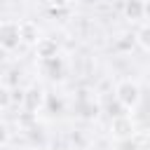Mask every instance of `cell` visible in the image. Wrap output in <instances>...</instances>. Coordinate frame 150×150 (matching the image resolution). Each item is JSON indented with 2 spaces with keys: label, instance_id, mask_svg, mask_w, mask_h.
<instances>
[{
  "label": "cell",
  "instance_id": "6da1fadb",
  "mask_svg": "<svg viewBox=\"0 0 150 150\" xmlns=\"http://www.w3.org/2000/svg\"><path fill=\"white\" fill-rule=\"evenodd\" d=\"M117 96H120V101H122L124 105H134V103L138 101V87H136L134 82H122V84L117 87Z\"/></svg>",
  "mask_w": 150,
  "mask_h": 150
},
{
  "label": "cell",
  "instance_id": "7a4b0ae2",
  "mask_svg": "<svg viewBox=\"0 0 150 150\" xmlns=\"http://www.w3.org/2000/svg\"><path fill=\"white\" fill-rule=\"evenodd\" d=\"M138 40H141V45H143V47H148V49H150V26H145V28L138 33Z\"/></svg>",
  "mask_w": 150,
  "mask_h": 150
},
{
  "label": "cell",
  "instance_id": "3957f363",
  "mask_svg": "<svg viewBox=\"0 0 150 150\" xmlns=\"http://www.w3.org/2000/svg\"><path fill=\"white\" fill-rule=\"evenodd\" d=\"M7 103H9V91L5 84H0V108H5Z\"/></svg>",
  "mask_w": 150,
  "mask_h": 150
},
{
  "label": "cell",
  "instance_id": "277c9868",
  "mask_svg": "<svg viewBox=\"0 0 150 150\" xmlns=\"http://www.w3.org/2000/svg\"><path fill=\"white\" fill-rule=\"evenodd\" d=\"M7 141V129H5V124H0V143H5Z\"/></svg>",
  "mask_w": 150,
  "mask_h": 150
}]
</instances>
